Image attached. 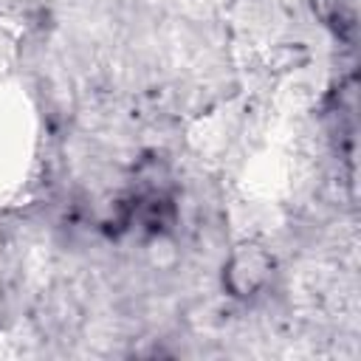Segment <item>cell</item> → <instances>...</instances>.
Instances as JSON below:
<instances>
[{
    "mask_svg": "<svg viewBox=\"0 0 361 361\" xmlns=\"http://www.w3.org/2000/svg\"><path fill=\"white\" fill-rule=\"evenodd\" d=\"M271 274V259L259 248H240L228 268H226V285L234 296H254Z\"/></svg>",
    "mask_w": 361,
    "mask_h": 361,
    "instance_id": "6da1fadb",
    "label": "cell"
}]
</instances>
